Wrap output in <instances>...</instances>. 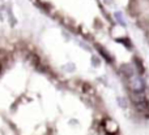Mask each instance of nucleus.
Masks as SVG:
<instances>
[{
	"label": "nucleus",
	"mask_w": 149,
	"mask_h": 135,
	"mask_svg": "<svg viewBox=\"0 0 149 135\" xmlns=\"http://www.w3.org/2000/svg\"><path fill=\"white\" fill-rule=\"evenodd\" d=\"M135 65H136V69H137V71H139L140 74H144V71H145V68H144V65H143V62H141V60L140 59H135Z\"/></svg>",
	"instance_id": "4"
},
{
	"label": "nucleus",
	"mask_w": 149,
	"mask_h": 135,
	"mask_svg": "<svg viewBox=\"0 0 149 135\" xmlns=\"http://www.w3.org/2000/svg\"><path fill=\"white\" fill-rule=\"evenodd\" d=\"M95 47H97V48H98V51H100V53L102 55V56L105 57L106 60H107V62H111V61H113V59H111V57H110V55H109L107 52H106L105 49L102 48V47H100V46H95Z\"/></svg>",
	"instance_id": "5"
},
{
	"label": "nucleus",
	"mask_w": 149,
	"mask_h": 135,
	"mask_svg": "<svg viewBox=\"0 0 149 135\" xmlns=\"http://www.w3.org/2000/svg\"><path fill=\"white\" fill-rule=\"evenodd\" d=\"M1 68H3V64H1V61H0V71H1Z\"/></svg>",
	"instance_id": "7"
},
{
	"label": "nucleus",
	"mask_w": 149,
	"mask_h": 135,
	"mask_svg": "<svg viewBox=\"0 0 149 135\" xmlns=\"http://www.w3.org/2000/svg\"><path fill=\"white\" fill-rule=\"evenodd\" d=\"M131 100L136 109L141 113H147L149 110V100L147 99L144 92H135L131 91Z\"/></svg>",
	"instance_id": "1"
},
{
	"label": "nucleus",
	"mask_w": 149,
	"mask_h": 135,
	"mask_svg": "<svg viewBox=\"0 0 149 135\" xmlns=\"http://www.w3.org/2000/svg\"><path fill=\"white\" fill-rule=\"evenodd\" d=\"M82 90H84V92H86V94H93V92H94V88H93L89 83H82Z\"/></svg>",
	"instance_id": "6"
},
{
	"label": "nucleus",
	"mask_w": 149,
	"mask_h": 135,
	"mask_svg": "<svg viewBox=\"0 0 149 135\" xmlns=\"http://www.w3.org/2000/svg\"><path fill=\"white\" fill-rule=\"evenodd\" d=\"M128 84H130V88L131 91H135V92H144V82L139 78V77H134L132 75L128 77Z\"/></svg>",
	"instance_id": "2"
},
{
	"label": "nucleus",
	"mask_w": 149,
	"mask_h": 135,
	"mask_svg": "<svg viewBox=\"0 0 149 135\" xmlns=\"http://www.w3.org/2000/svg\"><path fill=\"white\" fill-rule=\"evenodd\" d=\"M30 61H31V64L34 65L38 70H41V71H46V66L43 65V62L41 61V59H39L37 55H34V53H31L30 55Z\"/></svg>",
	"instance_id": "3"
}]
</instances>
